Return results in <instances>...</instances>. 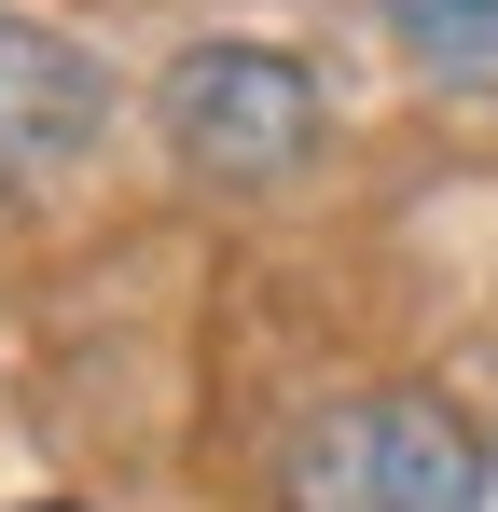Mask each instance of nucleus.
Here are the masks:
<instances>
[{"mask_svg":"<svg viewBox=\"0 0 498 512\" xmlns=\"http://www.w3.org/2000/svg\"><path fill=\"white\" fill-rule=\"evenodd\" d=\"M374 14H388V42L443 97H485L498 111V0H374Z\"/></svg>","mask_w":498,"mask_h":512,"instance_id":"obj_4","label":"nucleus"},{"mask_svg":"<svg viewBox=\"0 0 498 512\" xmlns=\"http://www.w3.org/2000/svg\"><path fill=\"white\" fill-rule=\"evenodd\" d=\"M166 153L194 180H222V194H277V180L319 153L305 56H277V42H194L166 70Z\"/></svg>","mask_w":498,"mask_h":512,"instance_id":"obj_2","label":"nucleus"},{"mask_svg":"<svg viewBox=\"0 0 498 512\" xmlns=\"http://www.w3.org/2000/svg\"><path fill=\"white\" fill-rule=\"evenodd\" d=\"M97 125H111V70L83 56L70 28L0 14V194L70 180L83 153H97Z\"/></svg>","mask_w":498,"mask_h":512,"instance_id":"obj_3","label":"nucleus"},{"mask_svg":"<svg viewBox=\"0 0 498 512\" xmlns=\"http://www.w3.org/2000/svg\"><path fill=\"white\" fill-rule=\"evenodd\" d=\"M291 512H485V443L429 388H346L277 457Z\"/></svg>","mask_w":498,"mask_h":512,"instance_id":"obj_1","label":"nucleus"}]
</instances>
